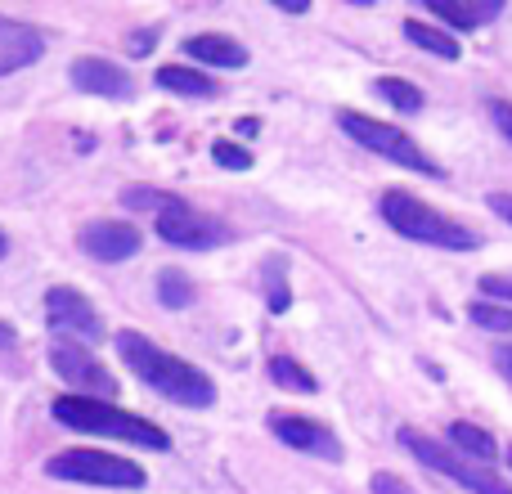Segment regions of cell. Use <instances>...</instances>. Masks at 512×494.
<instances>
[{
  "instance_id": "cell-18",
  "label": "cell",
  "mask_w": 512,
  "mask_h": 494,
  "mask_svg": "<svg viewBox=\"0 0 512 494\" xmlns=\"http://www.w3.org/2000/svg\"><path fill=\"white\" fill-rule=\"evenodd\" d=\"M405 36H409V45H418V50L436 54V59H445V63H454L463 54V45L454 41L445 27H432V23H423V18H405Z\"/></svg>"
},
{
  "instance_id": "cell-19",
  "label": "cell",
  "mask_w": 512,
  "mask_h": 494,
  "mask_svg": "<svg viewBox=\"0 0 512 494\" xmlns=\"http://www.w3.org/2000/svg\"><path fill=\"white\" fill-rule=\"evenodd\" d=\"M373 90H378L391 108H400V113H423V104H427L423 90H418L414 81H400V77H382Z\"/></svg>"
},
{
  "instance_id": "cell-6",
  "label": "cell",
  "mask_w": 512,
  "mask_h": 494,
  "mask_svg": "<svg viewBox=\"0 0 512 494\" xmlns=\"http://www.w3.org/2000/svg\"><path fill=\"white\" fill-rule=\"evenodd\" d=\"M54 481H81V486H113V490H144V468L131 459H117L104 450H63L45 463Z\"/></svg>"
},
{
  "instance_id": "cell-13",
  "label": "cell",
  "mask_w": 512,
  "mask_h": 494,
  "mask_svg": "<svg viewBox=\"0 0 512 494\" xmlns=\"http://www.w3.org/2000/svg\"><path fill=\"white\" fill-rule=\"evenodd\" d=\"M41 54H45V41H41V32H36V27H27V23H18V18L0 14V77L32 68Z\"/></svg>"
},
{
  "instance_id": "cell-34",
  "label": "cell",
  "mask_w": 512,
  "mask_h": 494,
  "mask_svg": "<svg viewBox=\"0 0 512 494\" xmlns=\"http://www.w3.org/2000/svg\"><path fill=\"white\" fill-rule=\"evenodd\" d=\"M5 247H9V243H5V234H0V256H5Z\"/></svg>"
},
{
  "instance_id": "cell-28",
  "label": "cell",
  "mask_w": 512,
  "mask_h": 494,
  "mask_svg": "<svg viewBox=\"0 0 512 494\" xmlns=\"http://www.w3.org/2000/svg\"><path fill=\"white\" fill-rule=\"evenodd\" d=\"M369 490H373V494H414L400 477H391V472H378V477L369 481Z\"/></svg>"
},
{
  "instance_id": "cell-5",
  "label": "cell",
  "mask_w": 512,
  "mask_h": 494,
  "mask_svg": "<svg viewBox=\"0 0 512 494\" xmlns=\"http://www.w3.org/2000/svg\"><path fill=\"white\" fill-rule=\"evenodd\" d=\"M337 126H342L346 135H351L360 149H369V153H378V158H387V162H396V167H405V171H418V176H432V180H441L445 171L436 167L432 158H427L423 149H418V140H409L400 126H391V122H378V117H364V113H337Z\"/></svg>"
},
{
  "instance_id": "cell-31",
  "label": "cell",
  "mask_w": 512,
  "mask_h": 494,
  "mask_svg": "<svg viewBox=\"0 0 512 494\" xmlns=\"http://www.w3.org/2000/svg\"><path fill=\"white\" fill-rule=\"evenodd\" d=\"M158 45V32H135L131 36V54H149Z\"/></svg>"
},
{
  "instance_id": "cell-24",
  "label": "cell",
  "mask_w": 512,
  "mask_h": 494,
  "mask_svg": "<svg viewBox=\"0 0 512 494\" xmlns=\"http://www.w3.org/2000/svg\"><path fill=\"white\" fill-rule=\"evenodd\" d=\"M212 162H216V167H225V171H248L252 167V153L239 149L234 140H216L212 144Z\"/></svg>"
},
{
  "instance_id": "cell-27",
  "label": "cell",
  "mask_w": 512,
  "mask_h": 494,
  "mask_svg": "<svg viewBox=\"0 0 512 494\" xmlns=\"http://www.w3.org/2000/svg\"><path fill=\"white\" fill-rule=\"evenodd\" d=\"M279 270H283V265L279 261H270V310H274V315H283V310H288V283H283L279 279Z\"/></svg>"
},
{
  "instance_id": "cell-14",
  "label": "cell",
  "mask_w": 512,
  "mask_h": 494,
  "mask_svg": "<svg viewBox=\"0 0 512 494\" xmlns=\"http://www.w3.org/2000/svg\"><path fill=\"white\" fill-rule=\"evenodd\" d=\"M427 14L445 23V32H477L481 23L504 14V0H427Z\"/></svg>"
},
{
  "instance_id": "cell-23",
  "label": "cell",
  "mask_w": 512,
  "mask_h": 494,
  "mask_svg": "<svg viewBox=\"0 0 512 494\" xmlns=\"http://www.w3.org/2000/svg\"><path fill=\"white\" fill-rule=\"evenodd\" d=\"M180 198H167V194H153V189H126L122 194V207H131V212H167V207H176Z\"/></svg>"
},
{
  "instance_id": "cell-3",
  "label": "cell",
  "mask_w": 512,
  "mask_h": 494,
  "mask_svg": "<svg viewBox=\"0 0 512 494\" xmlns=\"http://www.w3.org/2000/svg\"><path fill=\"white\" fill-rule=\"evenodd\" d=\"M378 212H382V221L409 243H427V247H441V252H477L481 247V239L468 225L441 216L432 203L405 194V189H387V194L378 198Z\"/></svg>"
},
{
  "instance_id": "cell-1",
  "label": "cell",
  "mask_w": 512,
  "mask_h": 494,
  "mask_svg": "<svg viewBox=\"0 0 512 494\" xmlns=\"http://www.w3.org/2000/svg\"><path fill=\"white\" fill-rule=\"evenodd\" d=\"M117 355H122L126 369H131L144 387H153L162 400H171V405H185V409L216 405V382L207 378L198 364L162 351V346L149 342L144 333H117Z\"/></svg>"
},
{
  "instance_id": "cell-26",
  "label": "cell",
  "mask_w": 512,
  "mask_h": 494,
  "mask_svg": "<svg viewBox=\"0 0 512 494\" xmlns=\"http://www.w3.org/2000/svg\"><path fill=\"white\" fill-rule=\"evenodd\" d=\"M486 113H490V122H495V131L512 144V104H504V99H486Z\"/></svg>"
},
{
  "instance_id": "cell-15",
  "label": "cell",
  "mask_w": 512,
  "mask_h": 494,
  "mask_svg": "<svg viewBox=\"0 0 512 494\" xmlns=\"http://www.w3.org/2000/svg\"><path fill=\"white\" fill-rule=\"evenodd\" d=\"M185 50L194 54L198 63H207V68H243V63H248V50H243L234 36H221V32L189 36Z\"/></svg>"
},
{
  "instance_id": "cell-7",
  "label": "cell",
  "mask_w": 512,
  "mask_h": 494,
  "mask_svg": "<svg viewBox=\"0 0 512 494\" xmlns=\"http://www.w3.org/2000/svg\"><path fill=\"white\" fill-rule=\"evenodd\" d=\"M158 239L180 247V252H207V247L230 243V225H221L216 216H203L194 207L176 203L158 216Z\"/></svg>"
},
{
  "instance_id": "cell-35",
  "label": "cell",
  "mask_w": 512,
  "mask_h": 494,
  "mask_svg": "<svg viewBox=\"0 0 512 494\" xmlns=\"http://www.w3.org/2000/svg\"><path fill=\"white\" fill-rule=\"evenodd\" d=\"M508 468H512V450H508Z\"/></svg>"
},
{
  "instance_id": "cell-32",
  "label": "cell",
  "mask_w": 512,
  "mask_h": 494,
  "mask_svg": "<svg viewBox=\"0 0 512 494\" xmlns=\"http://www.w3.org/2000/svg\"><path fill=\"white\" fill-rule=\"evenodd\" d=\"M279 9H288V14H306V0H279Z\"/></svg>"
},
{
  "instance_id": "cell-21",
  "label": "cell",
  "mask_w": 512,
  "mask_h": 494,
  "mask_svg": "<svg viewBox=\"0 0 512 494\" xmlns=\"http://www.w3.org/2000/svg\"><path fill=\"white\" fill-rule=\"evenodd\" d=\"M468 319L477 328H486V333H512V306H504V301H486L477 297L468 306Z\"/></svg>"
},
{
  "instance_id": "cell-16",
  "label": "cell",
  "mask_w": 512,
  "mask_h": 494,
  "mask_svg": "<svg viewBox=\"0 0 512 494\" xmlns=\"http://www.w3.org/2000/svg\"><path fill=\"white\" fill-rule=\"evenodd\" d=\"M445 441H450L454 450H459L463 459H472V463H490V459H495V454H499L495 436H490L486 427L468 423V418H459V423H450V427H445Z\"/></svg>"
},
{
  "instance_id": "cell-29",
  "label": "cell",
  "mask_w": 512,
  "mask_h": 494,
  "mask_svg": "<svg viewBox=\"0 0 512 494\" xmlns=\"http://www.w3.org/2000/svg\"><path fill=\"white\" fill-rule=\"evenodd\" d=\"M490 212L512 225V194H490Z\"/></svg>"
},
{
  "instance_id": "cell-9",
  "label": "cell",
  "mask_w": 512,
  "mask_h": 494,
  "mask_svg": "<svg viewBox=\"0 0 512 494\" xmlns=\"http://www.w3.org/2000/svg\"><path fill=\"white\" fill-rule=\"evenodd\" d=\"M45 324L54 333H68V342H104V319L77 288L45 292Z\"/></svg>"
},
{
  "instance_id": "cell-11",
  "label": "cell",
  "mask_w": 512,
  "mask_h": 494,
  "mask_svg": "<svg viewBox=\"0 0 512 494\" xmlns=\"http://www.w3.org/2000/svg\"><path fill=\"white\" fill-rule=\"evenodd\" d=\"M77 247H81L86 256H95V261L117 265V261H131V256L140 252V247H144V234L135 230L131 221H90V225H81Z\"/></svg>"
},
{
  "instance_id": "cell-17",
  "label": "cell",
  "mask_w": 512,
  "mask_h": 494,
  "mask_svg": "<svg viewBox=\"0 0 512 494\" xmlns=\"http://www.w3.org/2000/svg\"><path fill=\"white\" fill-rule=\"evenodd\" d=\"M158 81L167 95H185V99H216V81L207 77V72H194V68H180V63H167V68H158Z\"/></svg>"
},
{
  "instance_id": "cell-25",
  "label": "cell",
  "mask_w": 512,
  "mask_h": 494,
  "mask_svg": "<svg viewBox=\"0 0 512 494\" xmlns=\"http://www.w3.org/2000/svg\"><path fill=\"white\" fill-rule=\"evenodd\" d=\"M481 297L486 301H504V306H512V270H495V274H481Z\"/></svg>"
},
{
  "instance_id": "cell-33",
  "label": "cell",
  "mask_w": 512,
  "mask_h": 494,
  "mask_svg": "<svg viewBox=\"0 0 512 494\" xmlns=\"http://www.w3.org/2000/svg\"><path fill=\"white\" fill-rule=\"evenodd\" d=\"M18 342V337H14V328H9V324H0V346H14Z\"/></svg>"
},
{
  "instance_id": "cell-10",
  "label": "cell",
  "mask_w": 512,
  "mask_h": 494,
  "mask_svg": "<svg viewBox=\"0 0 512 494\" xmlns=\"http://www.w3.org/2000/svg\"><path fill=\"white\" fill-rule=\"evenodd\" d=\"M270 432L279 436L283 445H292V450L301 454H315V459L324 463H342V441H337V432H328L324 423H315V418H301V414H270Z\"/></svg>"
},
{
  "instance_id": "cell-20",
  "label": "cell",
  "mask_w": 512,
  "mask_h": 494,
  "mask_svg": "<svg viewBox=\"0 0 512 494\" xmlns=\"http://www.w3.org/2000/svg\"><path fill=\"white\" fill-rule=\"evenodd\" d=\"M270 378L279 382V387H288V391H319V378L310 369H301L297 360H292V355H274L270 360Z\"/></svg>"
},
{
  "instance_id": "cell-12",
  "label": "cell",
  "mask_w": 512,
  "mask_h": 494,
  "mask_svg": "<svg viewBox=\"0 0 512 494\" xmlns=\"http://www.w3.org/2000/svg\"><path fill=\"white\" fill-rule=\"evenodd\" d=\"M72 86L86 90V95H99V99H131L135 95V81L122 63H108V59H95V54H81L72 63Z\"/></svg>"
},
{
  "instance_id": "cell-22",
  "label": "cell",
  "mask_w": 512,
  "mask_h": 494,
  "mask_svg": "<svg viewBox=\"0 0 512 494\" xmlns=\"http://www.w3.org/2000/svg\"><path fill=\"white\" fill-rule=\"evenodd\" d=\"M158 301L167 310H185V306H194V283H189V274H180V270H162L158 274Z\"/></svg>"
},
{
  "instance_id": "cell-30",
  "label": "cell",
  "mask_w": 512,
  "mask_h": 494,
  "mask_svg": "<svg viewBox=\"0 0 512 494\" xmlns=\"http://www.w3.org/2000/svg\"><path fill=\"white\" fill-rule=\"evenodd\" d=\"M490 360H495V369L512 382V346H495V355H490Z\"/></svg>"
},
{
  "instance_id": "cell-2",
  "label": "cell",
  "mask_w": 512,
  "mask_h": 494,
  "mask_svg": "<svg viewBox=\"0 0 512 494\" xmlns=\"http://www.w3.org/2000/svg\"><path fill=\"white\" fill-rule=\"evenodd\" d=\"M54 423H63L68 432H86V436H104V441H126V445H144V450H171V436L162 432L149 418H135L126 409L108 405V400H90V396H59L54 400Z\"/></svg>"
},
{
  "instance_id": "cell-8",
  "label": "cell",
  "mask_w": 512,
  "mask_h": 494,
  "mask_svg": "<svg viewBox=\"0 0 512 494\" xmlns=\"http://www.w3.org/2000/svg\"><path fill=\"white\" fill-rule=\"evenodd\" d=\"M50 369L59 373V378L68 382L72 391H81V396H90V400L117 396L113 373H108L104 364H99L81 342H54V346H50Z\"/></svg>"
},
{
  "instance_id": "cell-4",
  "label": "cell",
  "mask_w": 512,
  "mask_h": 494,
  "mask_svg": "<svg viewBox=\"0 0 512 494\" xmlns=\"http://www.w3.org/2000/svg\"><path fill=\"white\" fill-rule=\"evenodd\" d=\"M400 445H405V450L414 454V459L423 463L427 472H436V477L454 481V486H463L468 494H512V481H504L499 472H490L486 463L463 459V454L445 450L441 441H432V436L414 432V427H400Z\"/></svg>"
}]
</instances>
